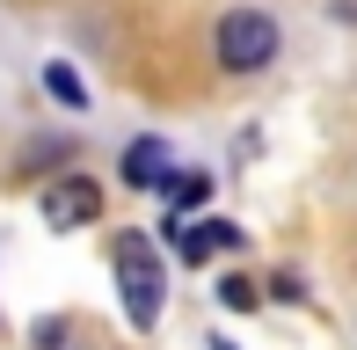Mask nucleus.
<instances>
[{"label": "nucleus", "mask_w": 357, "mask_h": 350, "mask_svg": "<svg viewBox=\"0 0 357 350\" xmlns=\"http://www.w3.org/2000/svg\"><path fill=\"white\" fill-rule=\"evenodd\" d=\"M95 212H102V190H95L88 175H59V183L44 190V227H52V234H73V227H88Z\"/></svg>", "instance_id": "obj_3"}, {"label": "nucleus", "mask_w": 357, "mask_h": 350, "mask_svg": "<svg viewBox=\"0 0 357 350\" xmlns=\"http://www.w3.org/2000/svg\"><path fill=\"white\" fill-rule=\"evenodd\" d=\"M37 350H88V336H80V321H66V314H52V321H37V336H29Z\"/></svg>", "instance_id": "obj_7"}, {"label": "nucleus", "mask_w": 357, "mask_h": 350, "mask_svg": "<svg viewBox=\"0 0 357 350\" xmlns=\"http://www.w3.org/2000/svg\"><path fill=\"white\" fill-rule=\"evenodd\" d=\"M219 299H226L234 314H248V307H255V284H248V277H226V284H219Z\"/></svg>", "instance_id": "obj_9"}, {"label": "nucleus", "mask_w": 357, "mask_h": 350, "mask_svg": "<svg viewBox=\"0 0 357 350\" xmlns=\"http://www.w3.org/2000/svg\"><path fill=\"white\" fill-rule=\"evenodd\" d=\"M168 146H160V139H132V146H124V183L132 190H160L168 183Z\"/></svg>", "instance_id": "obj_5"}, {"label": "nucleus", "mask_w": 357, "mask_h": 350, "mask_svg": "<svg viewBox=\"0 0 357 350\" xmlns=\"http://www.w3.org/2000/svg\"><path fill=\"white\" fill-rule=\"evenodd\" d=\"M212 350H234V343H226V336H212Z\"/></svg>", "instance_id": "obj_10"}, {"label": "nucleus", "mask_w": 357, "mask_h": 350, "mask_svg": "<svg viewBox=\"0 0 357 350\" xmlns=\"http://www.w3.org/2000/svg\"><path fill=\"white\" fill-rule=\"evenodd\" d=\"M278 59V22H270L263 8H234L219 22V66L226 73H255Z\"/></svg>", "instance_id": "obj_2"}, {"label": "nucleus", "mask_w": 357, "mask_h": 350, "mask_svg": "<svg viewBox=\"0 0 357 350\" xmlns=\"http://www.w3.org/2000/svg\"><path fill=\"white\" fill-rule=\"evenodd\" d=\"M117 292H124L132 328H153L160 321V256H153L146 234H124V241H117Z\"/></svg>", "instance_id": "obj_1"}, {"label": "nucleus", "mask_w": 357, "mask_h": 350, "mask_svg": "<svg viewBox=\"0 0 357 350\" xmlns=\"http://www.w3.org/2000/svg\"><path fill=\"white\" fill-rule=\"evenodd\" d=\"M204 197H212V175H175V183H168V212H175V227H183V212H197Z\"/></svg>", "instance_id": "obj_6"}, {"label": "nucleus", "mask_w": 357, "mask_h": 350, "mask_svg": "<svg viewBox=\"0 0 357 350\" xmlns=\"http://www.w3.org/2000/svg\"><path fill=\"white\" fill-rule=\"evenodd\" d=\"M219 248H241V227H234V219H197V227H175V256H183V263H212Z\"/></svg>", "instance_id": "obj_4"}, {"label": "nucleus", "mask_w": 357, "mask_h": 350, "mask_svg": "<svg viewBox=\"0 0 357 350\" xmlns=\"http://www.w3.org/2000/svg\"><path fill=\"white\" fill-rule=\"evenodd\" d=\"M44 88H52L66 109H80V102H88V88H80V73H73V66H52V73H44Z\"/></svg>", "instance_id": "obj_8"}]
</instances>
